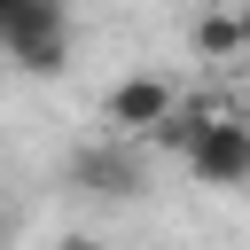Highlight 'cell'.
Returning a JSON list of instances; mask_svg holds the SVG:
<instances>
[{"label":"cell","mask_w":250,"mask_h":250,"mask_svg":"<svg viewBox=\"0 0 250 250\" xmlns=\"http://www.w3.org/2000/svg\"><path fill=\"white\" fill-rule=\"evenodd\" d=\"M0 39H8V62H16L23 78H47V70H62V55H70V8H62V0H31V8L0 16Z\"/></svg>","instance_id":"6da1fadb"},{"label":"cell","mask_w":250,"mask_h":250,"mask_svg":"<svg viewBox=\"0 0 250 250\" xmlns=\"http://www.w3.org/2000/svg\"><path fill=\"white\" fill-rule=\"evenodd\" d=\"M172 109H180V94H172V78H156V70H133V78H117V86L102 94V117H109L117 141H125V133H156Z\"/></svg>","instance_id":"3957f363"},{"label":"cell","mask_w":250,"mask_h":250,"mask_svg":"<svg viewBox=\"0 0 250 250\" xmlns=\"http://www.w3.org/2000/svg\"><path fill=\"white\" fill-rule=\"evenodd\" d=\"M16 8H31V0H0V16H16Z\"/></svg>","instance_id":"52a82bcc"},{"label":"cell","mask_w":250,"mask_h":250,"mask_svg":"<svg viewBox=\"0 0 250 250\" xmlns=\"http://www.w3.org/2000/svg\"><path fill=\"white\" fill-rule=\"evenodd\" d=\"M242 47H250V8H219V16L195 23V55L219 62V55H242Z\"/></svg>","instance_id":"5b68a950"},{"label":"cell","mask_w":250,"mask_h":250,"mask_svg":"<svg viewBox=\"0 0 250 250\" xmlns=\"http://www.w3.org/2000/svg\"><path fill=\"white\" fill-rule=\"evenodd\" d=\"M180 164H188L195 188H250V117L219 109V117L203 125V141H195Z\"/></svg>","instance_id":"7a4b0ae2"},{"label":"cell","mask_w":250,"mask_h":250,"mask_svg":"<svg viewBox=\"0 0 250 250\" xmlns=\"http://www.w3.org/2000/svg\"><path fill=\"white\" fill-rule=\"evenodd\" d=\"M70 172H78L94 195H133V188H141V172L125 164V148H94V156H78Z\"/></svg>","instance_id":"277c9868"},{"label":"cell","mask_w":250,"mask_h":250,"mask_svg":"<svg viewBox=\"0 0 250 250\" xmlns=\"http://www.w3.org/2000/svg\"><path fill=\"white\" fill-rule=\"evenodd\" d=\"M62 250H102V242H94V234H70V242H62Z\"/></svg>","instance_id":"8992f818"}]
</instances>
